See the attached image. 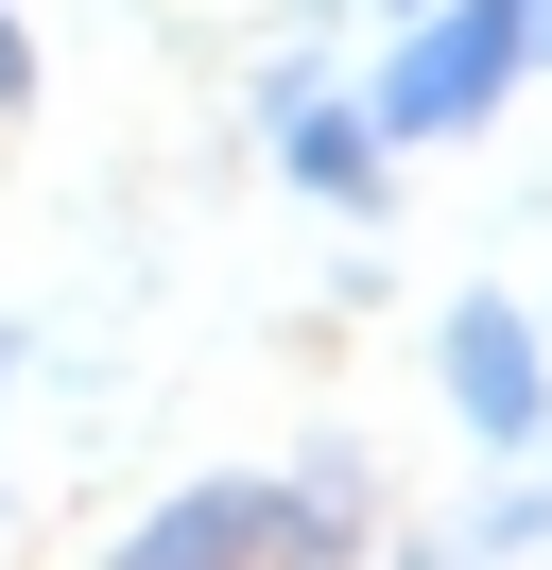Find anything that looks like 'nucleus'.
I'll return each instance as SVG.
<instances>
[{
  "instance_id": "5",
  "label": "nucleus",
  "mask_w": 552,
  "mask_h": 570,
  "mask_svg": "<svg viewBox=\"0 0 552 570\" xmlns=\"http://www.w3.org/2000/svg\"><path fill=\"white\" fill-rule=\"evenodd\" d=\"M18 87H34V52H18V18H0V105H18Z\"/></svg>"
},
{
  "instance_id": "6",
  "label": "nucleus",
  "mask_w": 552,
  "mask_h": 570,
  "mask_svg": "<svg viewBox=\"0 0 552 570\" xmlns=\"http://www.w3.org/2000/svg\"><path fill=\"white\" fill-rule=\"evenodd\" d=\"M535 52H552V0H535Z\"/></svg>"
},
{
  "instance_id": "2",
  "label": "nucleus",
  "mask_w": 552,
  "mask_h": 570,
  "mask_svg": "<svg viewBox=\"0 0 552 570\" xmlns=\"http://www.w3.org/2000/svg\"><path fill=\"white\" fill-rule=\"evenodd\" d=\"M276 553H310L294 484H190V501H156V519L121 535V570H276Z\"/></svg>"
},
{
  "instance_id": "3",
  "label": "nucleus",
  "mask_w": 552,
  "mask_h": 570,
  "mask_svg": "<svg viewBox=\"0 0 552 570\" xmlns=\"http://www.w3.org/2000/svg\"><path fill=\"white\" fill-rule=\"evenodd\" d=\"M448 397H466V432H535L552 415V363H535V328L501 312V294H466V312H448Z\"/></svg>"
},
{
  "instance_id": "4",
  "label": "nucleus",
  "mask_w": 552,
  "mask_h": 570,
  "mask_svg": "<svg viewBox=\"0 0 552 570\" xmlns=\"http://www.w3.org/2000/svg\"><path fill=\"white\" fill-rule=\"evenodd\" d=\"M294 174L328 190V208H363V190H379V139H363V121H294Z\"/></svg>"
},
{
  "instance_id": "1",
  "label": "nucleus",
  "mask_w": 552,
  "mask_h": 570,
  "mask_svg": "<svg viewBox=\"0 0 552 570\" xmlns=\"http://www.w3.org/2000/svg\"><path fill=\"white\" fill-rule=\"evenodd\" d=\"M535 70V0H432V36L379 70V105H363V139H466L501 87Z\"/></svg>"
}]
</instances>
